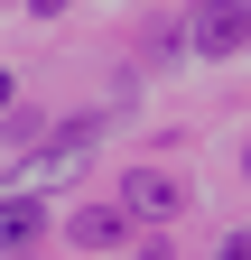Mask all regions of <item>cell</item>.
Segmentation results:
<instances>
[{
  "mask_svg": "<svg viewBox=\"0 0 251 260\" xmlns=\"http://www.w3.org/2000/svg\"><path fill=\"white\" fill-rule=\"evenodd\" d=\"M242 38H251V10H242V0H205V10L186 19L177 47H186V56H233Z\"/></svg>",
  "mask_w": 251,
  "mask_h": 260,
  "instance_id": "2",
  "label": "cell"
},
{
  "mask_svg": "<svg viewBox=\"0 0 251 260\" xmlns=\"http://www.w3.org/2000/svg\"><path fill=\"white\" fill-rule=\"evenodd\" d=\"M112 205L131 214V223H168V214H186V186H177L168 168H131V177L112 186Z\"/></svg>",
  "mask_w": 251,
  "mask_h": 260,
  "instance_id": "1",
  "label": "cell"
},
{
  "mask_svg": "<svg viewBox=\"0 0 251 260\" xmlns=\"http://www.w3.org/2000/svg\"><path fill=\"white\" fill-rule=\"evenodd\" d=\"M28 10H38V19H56V10H75V0H28Z\"/></svg>",
  "mask_w": 251,
  "mask_h": 260,
  "instance_id": "6",
  "label": "cell"
},
{
  "mask_svg": "<svg viewBox=\"0 0 251 260\" xmlns=\"http://www.w3.org/2000/svg\"><path fill=\"white\" fill-rule=\"evenodd\" d=\"M38 223H47L38 195H0V251H28V242H38Z\"/></svg>",
  "mask_w": 251,
  "mask_h": 260,
  "instance_id": "4",
  "label": "cell"
},
{
  "mask_svg": "<svg viewBox=\"0 0 251 260\" xmlns=\"http://www.w3.org/2000/svg\"><path fill=\"white\" fill-rule=\"evenodd\" d=\"M93 140H103V121H66V130L47 140V168H84V158H93Z\"/></svg>",
  "mask_w": 251,
  "mask_h": 260,
  "instance_id": "5",
  "label": "cell"
},
{
  "mask_svg": "<svg viewBox=\"0 0 251 260\" xmlns=\"http://www.w3.org/2000/svg\"><path fill=\"white\" fill-rule=\"evenodd\" d=\"M66 233H75L93 260H103V251H121V242H131V214H121V205H84V214L66 223Z\"/></svg>",
  "mask_w": 251,
  "mask_h": 260,
  "instance_id": "3",
  "label": "cell"
},
{
  "mask_svg": "<svg viewBox=\"0 0 251 260\" xmlns=\"http://www.w3.org/2000/svg\"><path fill=\"white\" fill-rule=\"evenodd\" d=\"M0 112H10V65H0Z\"/></svg>",
  "mask_w": 251,
  "mask_h": 260,
  "instance_id": "7",
  "label": "cell"
}]
</instances>
